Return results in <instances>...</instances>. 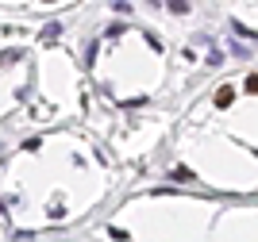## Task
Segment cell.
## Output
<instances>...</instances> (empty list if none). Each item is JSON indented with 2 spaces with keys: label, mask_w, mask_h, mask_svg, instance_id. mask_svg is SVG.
I'll use <instances>...</instances> for the list:
<instances>
[{
  "label": "cell",
  "mask_w": 258,
  "mask_h": 242,
  "mask_svg": "<svg viewBox=\"0 0 258 242\" xmlns=\"http://www.w3.org/2000/svg\"><path fill=\"white\" fill-rule=\"evenodd\" d=\"M247 93H258V73H250V77H247Z\"/></svg>",
  "instance_id": "7a4b0ae2"
},
{
  "label": "cell",
  "mask_w": 258,
  "mask_h": 242,
  "mask_svg": "<svg viewBox=\"0 0 258 242\" xmlns=\"http://www.w3.org/2000/svg\"><path fill=\"white\" fill-rule=\"evenodd\" d=\"M216 104H220V108L231 104V89H220V93H216Z\"/></svg>",
  "instance_id": "6da1fadb"
}]
</instances>
